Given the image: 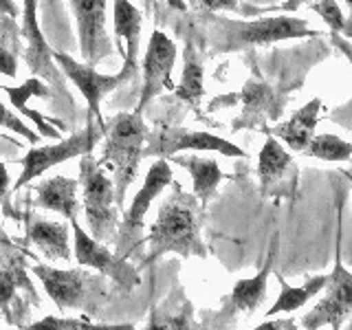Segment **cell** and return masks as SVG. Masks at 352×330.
<instances>
[{
	"label": "cell",
	"mask_w": 352,
	"mask_h": 330,
	"mask_svg": "<svg viewBox=\"0 0 352 330\" xmlns=\"http://www.w3.org/2000/svg\"><path fill=\"white\" fill-rule=\"evenodd\" d=\"M205 209L196 201L194 194H185L181 185H174L170 198H165L159 207L154 225L148 234V256L139 269H146L165 253H179L183 258H205L207 249L201 240V223Z\"/></svg>",
	"instance_id": "obj_1"
},
{
	"label": "cell",
	"mask_w": 352,
	"mask_h": 330,
	"mask_svg": "<svg viewBox=\"0 0 352 330\" xmlns=\"http://www.w3.org/2000/svg\"><path fill=\"white\" fill-rule=\"evenodd\" d=\"M104 154L97 163L106 165L113 172L115 205L124 212L126 192L139 174V163L143 159V148L148 141V128L139 113H119L104 121Z\"/></svg>",
	"instance_id": "obj_2"
},
{
	"label": "cell",
	"mask_w": 352,
	"mask_h": 330,
	"mask_svg": "<svg viewBox=\"0 0 352 330\" xmlns=\"http://www.w3.org/2000/svg\"><path fill=\"white\" fill-rule=\"evenodd\" d=\"M33 275L42 282L44 291L60 311H82L99 315L110 302L108 278L88 269H55L49 264H33Z\"/></svg>",
	"instance_id": "obj_3"
},
{
	"label": "cell",
	"mask_w": 352,
	"mask_h": 330,
	"mask_svg": "<svg viewBox=\"0 0 352 330\" xmlns=\"http://www.w3.org/2000/svg\"><path fill=\"white\" fill-rule=\"evenodd\" d=\"M80 183L88 236L102 245L113 242L121 212L115 205L113 179H108L93 154H84L80 159Z\"/></svg>",
	"instance_id": "obj_4"
},
{
	"label": "cell",
	"mask_w": 352,
	"mask_h": 330,
	"mask_svg": "<svg viewBox=\"0 0 352 330\" xmlns=\"http://www.w3.org/2000/svg\"><path fill=\"white\" fill-rule=\"evenodd\" d=\"M216 22V36L214 44L220 47V51H236L245 44H271L280 40L291 38H306L313 36L308 31L306 20L278 16V18H262L253 22H231L223 18H214Z\"/></svg>",
	"instance_id": "obj_5"
},
{
	"label": "cell",
	"mask_w": 352,
	"mask_h": 330,
	"mask_svg": "<svg viewBox=\"0 0 352 330\" xmlns=\"http://www.w3.org/2000/svg\"><path fill=\"white\" fill-rule=\"evenodd\" d=\"M174 179L170 163L165 159H157L152 163V168L146 174V181H143V187L139 190V194L132 198L130 207L126 209L124 220L119 223V231L115 234V256L128 260L135 249L141 242V234H143V220H146V214L152 205V201L157 198L165 187H168Z\"/></svg>",
	"instance_id": "obj_6"
},
{
	"label": "cell",
	"mask_w": 352,
	"mask_h": 330,
	"mask_svg": "<svg viewBox=\"0 0 352 330\" xmlns=\"http://www.w3.org/2000/svg\"><path fill=\"white\" fill-rule=\"evenodd\" d=\"M18 289L25 291L33 304H40V297L27 275V253L20 251L0 231V311L11 326H22V317L29 313V304L18 300Z\"/></svg>",
	"instance_id": "obj_7"
},
{
	"label": "cell",
	"mask_w": 352,
	"mask_h": 330,
	"mask_svg": "<svg viewBox=\"0 0 352 330\" xmlns=\"http://www.w3.org/2000/svg\"><path fill=\"white\" fill-rule=\"evenodd\" d=\"M51 58L62 69V73L82 91V95L88 102V115L95 117L99 126H104L99 102H102L110 91H115V88H119L121 84H126L130 77L137 73V60H132V58L124 60V69H121L117 75H102V73H97L91 64H82V62L73 60L69 53H62L55 49H51Z\"/></svg>",
	"instance_id": "obj_8"
},
{
	"label": "cell",
	"mask_w": 352,
	"mask_h": 330,
	"mask_svg": "<svg viewBox=\"0 0 352 330\" xmlns=\"http://www.w3.org/2000/svg\"><path fill=\"white\" fill-rule=\"evenodd\" d=\"M104 128V126H102ZM95 128V117L88 119V124L82 132L64 139L60 143H53V146H42V148H31L25 157L20 159L22 163V174L16 181V185L11 187V192L22 190L25 185H29L33 179H38L40 174L51 170L53 165L71 161L75 157H84V154H91L93 148L97 146L99 135L104 137V130Z\"/></svg>",
	"instance_id": "obj_9"
},
{
	"label": "cell",
	"mask_w": 352,
	"mask_h": 330,
	"mask_svg": "<svg viewBox=\"0 0 352 330\" xmlns=\"http://www.w3.org/2000/svg\"><path fill=\"white\" fill-rule=\"evenodd\" d=\"M183 150L220 152V154H225V157H245L242 148L234 146V143L223 137H214V135H209V132H194L187 128L161 126L157 130L148 132L146 148H143V159L146 157L168 159Z\"/></svg>",
	"instance_id": "obj_10"
},
{
	"label": "cell",
	"mask_w": 352,
	"mask_h": 330,
	"mask_svg": "<svg viewBox=\"0 0 352 330\" xmlns=\"http://www.w3.org/2000/svg\"><path fill=\"white\" fill-rule=\"evenodd\" d=\"M326 295L319 300L311 313L302 317V326L306 330H319L322 326H330V330H339L352 313V273L341 264V256L337 251L335 269L328 275Z\"/></svg>",
	"instance_id": "obj_11"
},
{
	"label": "cell",
	"mask_w": 352,
	"mask_h": 330,
	"mask_svg": "<svg viewBox=\"0 0 352 330\" xmlns=\"http://www.w3.org/2000/svg\"><path fill=\"white\" fill-rule=\"evenodd\" d=\"M71 227H73V253L75 260L80 262V267L102 273L104 278L117 282V286H121L124 291L135 289L139 284V269L130 267L124 258H117L106 245L93 240L77 220H71Z\"/></svg>",
	"instance_id": "obj_12"
},
{
	"label": "cell",
	"mask_w": 352,
	"mask_h": 330,
	"mask_svg": "<svg viewBox=\"0 0 352 330\" xmlns=\"http://www.w3.org/2000/svg\"><path fill=\"white\" fill-rule=\"evenodd\" d=\"M71 7L84 64L95 66L99 60L115 53L106 31V0H71Z\"/></svg>",
	"instance_id": "obj_13"
},
{
	"label": "cell",
	"mask_w": 352,
	"mask_h": 330,
	"mask_svg": "<svg viewBox=\"0 0 352 330\" xmlns=\"http://www.w3.org/2000/svg\"><path fill=\"white\" fill-rule=\"evenodd\" d=\"M174 62H176V44L163 31L159 29L152 31L146 58H143V86L135 113L141 115V110L152 102V97H157L165 88L174 91L172 86Z\"/></svg>",
	"instance_id": "obj_14"
},
{
	"label": "cell",
	"mask_w": 352,
	"mask_h": 330,
	"mask_svg": "<svg viewBox=\"0 0 352 330\" xmlns=\"http://www.w3.org/2000/svg\"><path fill=\"white\" fill-rule=\"evenodd\" d=\"M258 174H260V185L264 196L295 198L300 174H297L293 157L280 146L275 137H269L264 148L260 150Z\"/></svg>",
	"instance_id": "obj_15"
},
{
	"label": "cell",
	"mask_w": 352,
	"mask_h": 330,
	"mask_svg": "<svg viewBox=\"0 0 352 330\" xmlns=\"http://www.w3.org/2000/svg\"><path fill=\"white\" fill-rule=\"evenodd\" d=\"M22 3H25V11H22L20 33L27 40L25 60L29 62V69L33 75L44 77V80L62 86V75L58 71V66L53 64L51 47L47 44V38L42 36L38 25V0H22Z\"/></svg>",
	"instance_id": "obj_16"
},
{
	"label": "cell",
	"mask_w": 352,
	"mask_h": 330,
	"mask_svg": "<svg viewBox=\"0 0 352 330\" xmlns=\"http://www.w3.org/2000/svg\"><path fill=\"white\" fill-rule=\"evenodd\" d=\"M25 242L36 247L51 262H69L73 256L69 225L44 220L29 209L25 212Z\"/></svg>",
	"instance_id": "obj_17"
},
{
	"label": "cell",
	"mask_w": 352,
	"mask_h": 330,
	"mask_svg": "<svg viewBox=\"0 0 352 330\" xmlns=\"http://www.w3.org/2000/svg\"><path fill=\"white\" fill-rule=\"evenodd\" d=\"M77 187H80V181L69 179V176H53L31 187L33 205L47 212H58L69 220H77L82 209L77 201Z\"/></svg>",
	"instance_id": "obj_18"
},
{
	"label": "cell",
	"mask_w": 352,
	"mask_h": 330,
	"mask_svg": "<svg viewBox=\"0 0 352 330\" xmlns=\"http://www.w3.org/2000/svg\"><path fill=\"white\" fill-rule=\"evenodd\" d=\"M319 110H322V99L315 97L304 108L297 110V113L289 121L273 126L269 130V135L271 137H280L293 152H306L308 143H311L313 137H315V126L319 121L317 119Z\"/></svg>",
	"instance_id": "obj_19"
},
{
	"label": "cell",
	"mask_w": 352,
	"mask_h": 330,
	"mask_svg": "<svg viewBox=\"0 0 352 330\" xmlns=\"http://www.w3.org/2000/svg\"><path fill=\"white\" fill-rule=\"evenodd\" d=\"M170 163H176L190 172L192 181H194V196L196 201L203 207L207 205V201L216 194L218 183L225 179V174L220 172L218 163L214 159H203V157H170Z\"/></svg>",
	"instance_id": "obj_20"
},
{
	"label": "cell",
	"mask_w": 352,
	"mask_h": 330,
	"mask_svg": "<svg viewBox=\"0 0 352 330\" xmlns=\"http://www.w3.org/2000/svg\"><path fill=\"white\" fill-rule=\"evenodd\" d=\"M271 267H273V251H271V256L267 258L264 269L256 275V278L236 282L234 291H231V297H229V311L247 313V315L258 311L260 304L267 300V280H269Z\"/></svg>",
	"instance_id": "obj_21"
},
{
	"label": "cell",
	"mask_w": 352,
	"mask_h": 330,
	"mask_svg": "<svg viewBox=\"0 0 352 330\" xmlns=\"http://www.w3.org/2000/svg\"><path fill=\"white\" fill-rule=\"evenodd\" d=\"M143 330H198L194 322L192 304L185 297H174L163 306L154 308L150 315V324Z\"/></svg>",
	"instance_id": "obj_22"
},
{
	"label": "cell",
	"mask_w": 352,
	"mask_h": 330,
	"mask_svg": "<svg viewBox=\"0 0 352 330\" xmlns=\"http://www.w3.org/2000/svg\"><path fill=\"white\" fill-rule=\"evenodd\" d=\"M115 33L117 44L126 40L124 60H137L139 55V38H141V14L130 0H115Z\"/></svg>",
	"instance_id": "obj_23"
},
{
	"label": "cell",
	"mask_w": 352,
	"mask_h": 330,
	"mask_svg": "<svg viewBox=\"0 0 352 330\" xmlns=\"http://www.w3.org/2000/svg\"><path fill=\"white\" fill-rule=\"evenodd\" d=\"M278 282L282 286V293L278 295L275 304L267 311L269 317L278 315V313H293V311H297V308H302L308 300H313V297L324 289L326 282H328V275H317V278H311L304 286H289L282 275H278Z\"/></svg>",
	"instance_id": "obj_24"
},
{
	"label": "cell",
	"mask_w": 352,
	"mask_h": 330,
	"mask_svg": "<svg viewBox=\"0 0 352 330\" xmlns=\"http://www.w3.org/2000/svg\"><path fill=\"white\" fill-rule=\"evenodd\" d=\"M174 95L194 108H198V104H201V99L205 95L201 55H198L192 42H187V47H185V66H183L181 84L174 88Z\"/></svg>",
	"instance_id": "obj_25"
},
{
	"label": "cell",
	"mask_w": 352,
	"mask_h": 330,
	"mask_svg": "<svg viewBox=\"0 0 352 330\" xmlns=\"http://www.w3.org/2000/svg\"><path fill=\"white\" fill-rule=\"evenodd\" d=\"M240 97H242V104H245V115L240 117L242 119L240 126L242 124L251 126L253 121L262 117V113H267V110H271V106H273V91H271V86L264 82H256V80L247 82V86L242 88Z\"/></svg>",
	"instance_id": "obj_26"
},
{
	"label": "cell",
	"mask_w": 352,
	"mask_h": 330,
	"mask_svg": "<svg viewBox=\"0 0 352 330\" xmlns=\"http://www.w3.org/2000/svg\"><path fill=\"white\" fill-rule=\"evenodd\" d=\"M306 157L324 159V161H348L352 157V143L339 139L335 135H317L308 143Z\"/></svg>",
	"instance_id": "obj_27"
},
{
	"label": "cell",
	"mask_w": 352,
	"mask_h": 330,
	"mask_svg": "<svg viewBox=\"0 0 352 330\" xmlns=\"http://www.w3.org/2000/svg\"><path fill=\"white\" fill-rule=\"evenodd\" d=\"M27 330H135L128 324H119V326H108V324H91L86 317H55L49 315L40 319V322L31 324Z\"/></svg>",
	"instance_id": "obj_28"
},
{
	"label": "cell",
	"mask_w": 352,
	"mask_h": 330,
	"mask_svg": "<svg viewBox=\"0 0 352 330\" xmlns=\"http://www.w3.org/2000/svg\"><path fill=\"white\" fill-rule=\"evenodd\" d=\"M18 31L20 29L14 25V20L0 22V73L11 77V80L18 75V58H16V51L9 49V44H14L18 49V38H20Z\"/></svg>",
	"instance_id": "obj_29"
},
{
	"label": "cell",
	"mask_w": 352,
	"mask_h": 330,
	"mask_svg": "<svg viewBox=\"0 0 352 330\" xmlns=\"http://www.w3.org/2000/svg\"><path fill=\"white\" fill-rule=\"evenodd\" d=\"M313 9L322 16V20L333 31H344V33H348V36H352V27L346 25L344 14H341V9L335 0H317V3L313 5Z\"/></svg>",
	"instance_id": "obj_30"
},
{
	"label": "cell",
	"mask_w": 352,
	"mask_h": 330,
	"mask_svg": "<svg viewBox=\"0 0 352 330\" xmlns=\"http://www.w3.org/2000/svg\"><path fill=\"white\" fill-rule=\"evenodd\" d=\"M0 126L16 130L18 135H22L25 139H29L31 143H38V141H40V135H38V132L22 124V121H20L16 115H11V110H7V108L3 106V102H0Z\"/></svg>",
	"instance_id": "obj_31"
},
{
	"label": "cell",
	"mask_w": 352,
	"mask_h": 330,
	"mask_svg": "<svg viewBox=\"0 0 352 330\" xmlns=\"http://www.w3.org/2000/svg\"><path fill=\"white\" fill-rule=\"evenodd\" d=\"M196 9L201 11H220V9H236L240 0H192Z\"/></svg>",
	"instance_id": "obj_32"
},
{
	"label": "cell",
	"mask_w": 352,
	"mask_h": 330,
	"mask_svg": "<svg viewBox=\"0 0 352 330\" xmlns=\"http://www.w3.org/2000/svg\"><path fill=\"white\" fill-rule=\"evenodd\" d=\"M253 330H297L295 319H273V322H264Z\"/></svg>",
	"instance_id": "obj_33"
},
{
	"label": "cell",
	"mask_w": 352,
	"mask_h": 330,
	"mask_svg": "<svg viewBox=\"0 0 352 330\" xmlns=\"http://www.w3.org/2000/svg\"><path fill=\"white\" fill-rule=\"evenodd\" d=\"M20 16V9L14 0H0V22L3 20H14Z\"/></svg>",
	"instance_id": "obj_34"
},
{
	"label": "cell",
	"mask_w": 352,
	"mask_h": 330,
	"mask_svg": "<svg viewBox=\"0 0 352 330\" xmlns=\"http://www.w3.org/2000/svg\"><path fill=\"white\" fill-rule=\"evenodd\" d=\"M11 192V181H9V174H7V168L3 163H0V201H5V207L7 205V194Z\"/></svg>",
	"instance_id": "obj_35"
},
{
	"label": "cell",
	"mask_w": 352,
	"mask_h": 330,
	"mask_svg": "<svg viewBox=\"0 0 352 330\" xmlns=\"http://www.w3.org/2000/svg\"><path fill=\"white\" fill-rule=\"evenodd\" d=\"M304 3H311V0H286V3L282 5V9L284 11H295L300 5H304Z\"/></svg>",
	"instance_id": "obj_36"
},
{
	"label": "cell",
	"mask_w": 352,
	"mask_h": 330,
	"mask_svg": "<svg viewBox=\"0 0 352 330\" xmlns=\"http://www.w3.org/2000/svg\"><path fill=\"white\" fill-rule=\"evenodd\" d=\"M143 3H146L148 7H152V5H154V0H143Z\"/></svg>",
	"instance_id": "obj_37"
},
{
	"label": "cell",
	"mask_w": 352,
	"mask_h": 330,
	"mask_svg": "<svg viewBox=\"0 0 352 330\" xmlns=\"http://www.w3.org/2000/svg\"><path fill=\"white\" fill-rule=\"evenodd\" d=\"M44 3H49V5H55V0H44Z\"/></svg>",
	"instance_id": "obj_38"
},
{
	"label": "cell",
	"mask_w": 352,
	"mask_h": 330,
	"mask_svg": "<svg viewBox=\"0 0 352 330\" xmlns=\"http://www.w3.org/2000/svg\"><path fill=\"white\" fill-rule=\"evenodd\" d=\"M346 3H348V7L352 9V0H346Z\"/></svg>",
	"instance_id": "obj_39"
}]
</instances>
